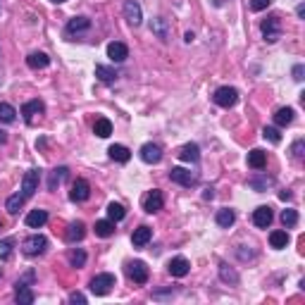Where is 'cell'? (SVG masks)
I'll return each instance as SVG.
<instances>
[{"label": "cell", "mask_w": 305, "mask_h": 305, "mask_svg": "<svg viewBox=\"0 0 305 305\" xmlns=\"http://www.w3.org/2000/svg\"><path fill=\"white\" fill-rule=\"evenodd\" d=\"M115 284H117V279H115V274H110V272L96 274V277L91 279V293H96V296H107Z\"/></svg>", "instance_id": "obj_1"}, {"label": "cell", "mask_w": 305, "mask_h": 305, "mask_svg": "<svg viewBox=\"0 0 305 305\" xmlns=\"http://www.w3.org/2000/svg\"><path fill=\"white\" fill-rule=\"evenodd\" d=\"M46 248H48V238L41 234L29 236V238H24V243H21V250H24V255H29V257L41 255V253H46Z\"/></svg>", "instance_id": "obj_2"}, {"label": "cell", "mask_w": 305, "mask_h": 305, "mask_svg": "<svg viewBox=\"0 0 305 305\" xmlns=\"http://www.w3.org/2000/svg\"><path fill=\"white\" fill-rule=\"evenodd\" d=\"M260 31H263L265 41L267 43H277L281 38V19L279 17H270L260 24Z\"/></svg>", "instance_id": "obj_3"}, {"label": "cell", "mask_w": 305, "mask_h": 305, "mask_svg": "<svg viewBox=\"0 0 305 305\" xmlns=\"http://www.w3.org/2000/svg\"><path fill=\"white\" fill-rule=\"evenodd\" d=\"M215 103L220 105V107H234L236 100H238V91L234 89V86H222V89H217L215 91Z\"/></svg>", "instance_id": "obj_4"}, {"label": "cell", "mask_w": 305, "mask_h": 305, "mask_svg": "<svg viewBox=\"0 0 305 305\" xmlns=\"http://www.w3.org/2000/svg\"><path fill=\"white\" fill-rule=\"evenodd\" d=\"M126 274H129V279L134 284H146L150 272H148V265L143 260H134V263L126 265Z\"/></svg>", "instance_id": "obj_5"}, {"label": "cell", "mask_w": 305, "mask_h": 305, "mask_svg": "<svg viewBox=\"0 0 305 305\" xmlns=\"http://www.w3.org/2000/svg\"><path fill=\"white\" fill-rule=\"evenodd\" d=\"M169 179L174 184H181V186H195L198 184V174H193L191 169H184V167H172V172H169Z\"/></svg>", "instance_id": "obj_6"}, {"label": "cell", "mask_w": 305, "mask_h": 305, "mask_svg": "<svg viewBox=\"0 0 305 305\" xmlns=\"http://www.w3.org/2000/svg\"><path fill=\"white\" fill-rule=\"evenodd\" d=\"M38 181H41V172L38 169H29L21 179V195L24 198H31V195L38 191Z\"/></svg>", "instance_id": "obj_7"}, {"label": "cell", "mask_w": 305, "mask_h": 305, "mask_svg": "<svg viewBox=\"0 0 305 305\" xmlns=\"http://www.w3.org/2000/svg\"><path fill=\"white\" fill-rule=\"evenodd\" d=\"M162 205H165V198H162V191H158V188H152L150 193L143 198V210H146L148 215H152V212H160V210H162Z\"/></svg>", "instance_id": "obj_8"}, {"label": "cell", "mask_w": 305, "mask_h": 305, "mask_svg": "<svg viewBox=\"0 0 305 305\" xmlns=\"http://www.w3.org/2000/svg\"><path fill=\"white\" fill-rule=\"evenodd\" d=\"M124 17L132 27H139L141 21H143V12H141V5L136 0H126L124 3Z\"/></svg>", "instance_id": "obj_9"}, {"label": "cell", "mask_w": 305, "mask_h": 305, "mask_svg": "<svg viewBox=\"0 0 305 305\" xmlns=\"http://www.w3.org/2000/svg\"><path fill=\"white\" fill-rule=\"evenodd\" d=\"M89 195H91V186H89V181H86V179H76L74 184H72V193H70V198H72L74 203L89 201Z\"/></svg>", "instance_id": "obj_10"}, {"label": "cell", "mask_w": 305, "mask_h": 305, "mask_svg": "<svg viewBox=\"0 0 305 305\" xmlns=\"http://www.w3.org/2000/svg\"><path fill=\"white\" fill-rule=\"evenodd\" d=\"M272 220H274V212H272L270 205H260V208L253 212V222L260 229H267L272 224Z\"/></svg>", "instance_id": "obj_11"}, {"label": "cell", "mask_w": 305, "mask_h": 305, "mask_svg": "<svg viewBox=\"0 0 305 305\" xmlns=\"http://www.w3.org/2000/svg\"><path fill=\"white\" fill-rule=\"evenodd\" d=\"M141 160L148 162V165H158L160 160H162V148L155 146V143H146V146L141 148Z\"/></svg>", "instance_id": "obj_12"}, {"label": "cell", "mask_w": 305, "mask_h": 305, "mask_svg": "<svg viewBox=\"0 0 305 305\" xmlns=\"http://www.w3.org/2000/svg\"><path fill=\"white\" fill-rule=\"evenodd\" d=\"M167 270H169L172 277H186L188 270H191V263H188L186 257H174V260H169Z\"/></svg>", "instance_id": "obj_13"}, {"label": "cell", "mask_w": 305, "mask_h": 305, "mask_svg": "<svg viewBox=\"0 0 305 305\" xmlns=\"http://www.w3.org/2000/svg\"><path fill=\"white\" fill-rule=\"evenodd\" d=\"M17 289H14V300H17V303L19 305H31L34 303V291H31V289H29L27 284H24V281H17Z\"/></svg>", "instance_id": "obj_14"}, {"label": "cell", "mask_w": 305, "mask_h": 305, "mask_svg": "<svg viewBox=\"0 0 305 305\" xmlns=\"http://www.w3.org/2000/svg\"><path fill=\"white\" fill-rule=\"evenodd\" d=\"M43 110H46V105L41 100H29V103L21 105V115H24V119H27L29 124L34 122L36 115H43Z\"/></svg>", "instance_id": "obj_15"}, {"label": "cell", "mask_w": 305, "mask_h": 305, "mask_svg": "<svg viewBox=\"0 0 305 305\" xmlns=\"http://www.w3.org/2000/svg\"><path fill=\"white\" fill-rule=\"evenodd\" d=\"M107 57H110L112 62H124L126 57H129V48H126L124 43L115 41L107 46Z\"/></svg>", "instance_id": "obj_16"}, {"label": "cell", "mask_w": 305, "mask_h": 305, "mask_svg": "<svg viewBox=\"0 0 305 305\" xmlns=\"http://www.w3.org/2000/svg\"><path fill=\"white\" fill-rule=\"evenodd\" d=\"M91 29V19L89 17H74V19H70V24H67V36H74V34H81V31H89Z\"/></svg>", "instance_id": "obj_17"}, {"label": "cell", "mask_w": 305, "mask_h": 305, "mask_svg": "<svg viewBox=\"0 0 305 305\" xmlns=\"http://www.w3.org/2000/svg\"><path fill=\"white\" fill-rule=\"evenodd\" d=\"M152 238V229L150 227H139V229H134V236H132V243L136 246V248H143L148 241Z\"/></svg>", "instance_id": "obj_18"}, {"label": "cell", "mask_w": 305, "mask_h": 305, "mask_svg": "<svg viewBox=\"0 0 305 305\" xmlns=\"http://www.w3.org/2000/svg\"><path fill=\"white\" fill-rule=\"evenodd\" d=\"M198 158H201V148L195 143H186L179 148V160H184V162H198Z\"/></svg>", "instance_id": "obj_19"}, {"label": "cell", "mask_w": 305, "mask_h": 305, "mask_svg": "<svg viewBox=\"0 0 305 305\" xmlns=\"http://www.w3.org/2000/svg\"><path fill=\"white\" fill-rule=\"evenodd\" d=\"M46 222H48V212L46 210H31L27 215V227L31 229H41Z\"/></svg>", "instance_id": "obj_20"}, {"label": "cell", "mask_w": 305, "mask_h": 305, "mask_svg": "<svg viewBox=\"0 0 305 305\" xmlns=\"http://www.w3.org/2000/svg\"><path fill=\"white\" fill-rule=\"evenodd\" d=\"M150 31L158 36L160 41H167V38H169V27H167V19H162V17H155V19L150 21Z\"/></svg>", "instance_id": "obj_21"}, {"label": "cell", "mask_w": 305, "mask_h": 305, "mask_svg": "<svg viewBox=\"0 0 305 305\" xmlns=\"http://www.w3.org/2000/svg\"><path fill=\"white\" fill-rule=\"evenodd\" d=\"M265 165H267V152L265 150L255 148V150L248 152V167H253V169H265Z\"/></svg>", "instance_id": "obj_22"}, {"label": "cell", "mask_w": 305, "mask_h": 305, "mask_svg": "<svg viewBox=\"0 0 305 305\" xmlns=\"http://www.w3.org/2000/svg\"><path fill=\"white\" fill-rule=\"evenodd\" d=\"M27 64L31 70H46L50 64V57L46 55V53H31V55L27 57Z\"/></svg>", "instance_id": "obj_23"}, {"label": "cell", "mask_w": 305, "mask_h": 305, "mask_svg": "<svg viewBox=\"0 0 305 305\" xmlns=\"http://www.w3.org/2000/svg\"><path fill=\"white\" fill-rule=\"evenodd\" d=\"M215 220H217V224H220L222 229H229L231 224L236 222V212H234V210H229V208H222V210H217Z\"/></svg>", "instance_id": "obj_24"}, {"label": "cell", "mask_w": 305, "mask_h": 305, "mask_svg": "<svg viewBox=\"0 0 305 305\" xmlns=\"http://www.w3.org/2000/svg\"><path fill=\"white\" fill-rule=\"evenodd\" d=\"M107 152H110L112 160H117V162H129V158H132V150L126 146H119V143H115V146L107 148Z\"/></svg>", "instance_id": "obj_25"}, {"label": "cell", "mask_w": 305, "mask_h": 305, "mask_svg": "<svg viewBox=\"0 0 305 305\" xmlns=\"http://www.w3.org/2000/svg\"><path fill=\"white\" fill-rule=\"evenodd\" d=\"M83 236H86V224H83V222L70 224V229H67V241L76 243V241H81Z\"/></svg>", "instance_id": "obj_26"}, {"label": "cell", "mask_w": 305, "mask_h": 305, "mask_svg": "<svg viewBox=\"0 0 305 305\" xmlns=\"http://www.w3.org/2000/svg\"><path fill=\"white\" fill-rule=\"evenodd\" d=\"M93 134L100 136V139H107V136L112 134V122H110V119H105V117L96 119V124H93Z\"/></svg>", "instance_id": "obj_27"}, {"label": "cell", "mask_w": 305, "mask_h": 305, "mask_svg": "<svg viewBox=\"0 0 305 305\" xmlns=\"http://www.w3.org/2000/svg\"><path fill=\"white\" fill-rule=\"evenodd\" d=\"M270 246H272V248H277V250L286 248V246H289V234L281 231V229L272 231V234H270Z\"/></svg>", "instance_id": "obj_28"}, {"label": "cell", "mask_w": 305, "mask_h": 305, "mask_svg": "<svg viewBox=\"0 0 305 305\" xmlns=\"http://www.w3.org/2000/svg\"><path fill=\"white\" fill-rule=\"evenodd\" d=\"M24 201H27V198H24V195H21V193H14V195H10V198H7V203H5L7 212H10V215H17V212H19V210L24 208Z\"/></svg>", "instance_id": "obj_29"}, {"label": "cell", "mask_w": 305, "mask_h": 305, "mask_svg": "<svg viewBox=\"0 0 305 305\" xmlns=\"http://www.w3.org/2000/svg\"><path fill=\"white\" fill-rule=\"evenodd\" d=\"M96 76L103 83H112L117 79V72L112 70V67H105V64H96Z\"/></svg>", "instance_id": "obj_30"}, {"label": "cell", "mask_w": 305, "mask_h": 305, "mask_svg": "<svg viewBox=\"0 0 305 305\" xmlns=\"http://www.w3.org/2000/svg\"><path fill=\"white\" fill-rule=\"evenodd\" d=\"M115 234V222L112 220H100V222H96V236H100V238H107V236Z\"/></svg>", "instance_id": "obj_31"}, {"label": "cell", "mask_w": 305, "mask_h": 305, "mask_svg": "<svg viewBox=\"0 0 305 305\" xmlns=\"http://www.w3.org/2000/svg\"><path fill=\"white\" fill-rule=\"evenodd\" d=\"M274 122L277 126H289L293 122V110L291 107H281V110L274 112Z\"/></svg>", "instance_id": "obj_32"}, {"label": "cell", "mask_w": 305, "mask_h": 305, "mask_svg": "<svg viewBox=\"0 0 305 305\" xmlns=\"http://www.w3.org/2000/svg\"><path fill=\"white\" fill-rule=\"evenodd\" d=\"M64 177H67V167H57V169H53V174H50V181H48L50 191H55V188L64 181Z\"/></svg>", "instance_id": "obj_33"}, {"label": "cell", "mask_w": 305, "mask_h": 305, "mask_svg": "<svg viewBox=\"0 0 305 305\" xmlns=\"http://www.w3.org/2000/svg\"><path fill=\"white\" fill-rule=\"evenodd\" d=\"M107 217H110L112 222H119V220H124V217H126L124 205H119V203H110V205H107Z\"/></svg>", "instance_id": "obj_34"}, {"label": "cell", "mask_w": 305, "mask_h": 305, "mask_svg": "<svg viewBox=\"0 0 305 305\" xmlns=\"http://www.w3.org/2000/svg\"><path fill=\"white\" fill-rule=\"evenodd\" d=\"M14 117H17V110H14L10 103H0V122H5V124H10V122H14Z\"/></svg>", "instance_id": "obj_35"}, {"label": "cell", "mask_w": 305, "mask_h": 305, "mask_svg": "<svg viewBox=\"0 0 305 305\" xmlns=\"http://www.w3.org/2000/svg\"><path fill=\"white\" fill-rule=\"evenodd\" d=\"M281 224H284V227H296V224H298V212H296V210H289L286 208L284 212H281Z\"/></svg>", "instance_id": "obj_36"}, {"label": "cell", "mask_w": 305, "mask_h": 305, "mask_svg": "<svg viewBox=\"0 0 305 305\" xmlns=\"http://www.w3.org/2000/svg\"><path fill=\"white\" fill-rule=\"evenodd\" d=\"M70 265L72 267H83L86 265V253H83L81 248H76L70 253Z\"/></svg>", "instance_id": "obj_37"}, {"label": "cell", "mask_w": 305, "mask_h": 305, "mask_svg": "<svg viewBox=\"0 0 305 305\" xmlns=\"http://www.w3.org/2000/svg\"><path fill=\"white\" fill-rule=\"evenodd\" d=\"M263 136L270 141V143H281V134H279V129H274V126H265Z\"/></svg>", "instance_id": "obj_38"}, {"label": "cell", "mask_w": 305, "mask_h": 305, "mask_svg": "<svg viewBox=\"0 0 305 305\" xmlns=\"http://www.w3.org/2000/svg\"><path fill=\"white\" fill-rule=\"evenodd\" d=\"M12 246H14L12 238H3L0 241V260H7V257L12 255Z\"/></svg>", "instance_id": "obj_39"}, {"label": "cell", "mask_w": 305, "mask_h": 305, "mask_svg": "<svg viewBox=\"0 0 305 305\" xmlns=\"http://www.w3.org/2000/svg\"><path fill=\"white\" fill-rule=\"evenodd\" d=\"M220 274H222L224 281H231V284H236V281H238V274H236V272H231V270H227V265H222V267H220Z\"/></svg>", "instance_id": "obj_40"}, {"label": "cell", "mask_w": 305, "mask_h": 305, "mask_svg": "<svg viewBox=\"0 0 305 305\" xmlns=\"http://www.w3.org/2000/svg\"><path fill=\"white\" fill-rule=\"evenodd\" d=\"M270 5H272V0H250V10H253V12H263V10H267Z\"/></svg>", "instance_id": "obj_41"}, {"label": "cell", "mask_w": 305, "mask_h": 305, "mask_svg": "<svg viewBox=\"0 0 305 305\" xmlns=\"http://www.w3.org/2000/svg\"><path fill=\"white\" fill-rule=\"evenodd\" d=\"M248 184L255 188V191H263V188H267V186L272 184V179H250Z\"/></svg>", "instance_id": "obj_42"}, {"label": "cell", "mask_w": 305, "mask_h": 305, "mask_svg": "<svg viewBox=\"0 0 305 305\" xmlns=\"http://www.w3.org/2000/svg\"><path fill=\"white\" fill-rule=\"evenodd\" d=\"M291 150H293V158H303V150H305V141L303 139H298V141H296V143H293V148H291Z\"/></svg>", "instance_id": "obj_43"}, {"label": "cell", "mask_w": 305, "mask_h": 305, "mask_svg": "<svg viewBox=\"0 0 305 305\" xmlns=\"http://www.w3.org/2000/svg\"><path fill=\"white\" fill-rule=\"evenodd\" d=\"M305 67H303V64H296V67H293V79H296V81H303V79H305Z\"/></svg>", "instance_id": "obj_44"}, {"label": "cell", "mask_w": 305, "mask_h": 305, "mask_svg": "<svg viewBox=\"0 0 305 305\" xmlns=\"http://www.w3.org/2000/svg\"><path fill=\"white\" fill-rule=\"evenodd\" d=\"M70 303H86V296L83 293H79V291H74V293H70Z\"/></svg>", "instance_id": "obj_45"}, {"label": "cell", "mask_w": 305, "mask_h": 305, "mask_svg": "<svg viewBox=\"0 0 305 305\" xmlns=\"http://www.w3.org/2000/svg\"><path fill=\"white\" fill-rule=\"evenodd\" d=\"M296 14H298V17H305V5H298V7H296Z\"/></svg>", "instance_id": "obj_46"}, {"label": "cell", "mask_w": 305, "mask_h": 305, "mask_svg": "<svg viewBox=\"0 0 305 305\" xmlns=\"http://www.w3.org/2000/svg\"><path fill=\"white\" fill-rule=\"evenodd\" d=\"M279 198H281V201H289V198H291V193H289V191H281V193H279Z\"/></svg>", "instance_id": "obj_47"}, {"label": "cell", "mask_w": 305, "mask_h": 305, "mask_svg": "<svg viewBox=\"0 0 305 305\" xmlns=\"http://www.w3.org/2000/svg\"><path fill=\"white\" fill-rule=\"evenodd\" d=\"M7 141V136H5V132H0V143H5Z\"/></svg>", "instance_id": "obj_48"}, {"label": "cell", "mask_w": 305, "mask_h": 305, "mask_svg": "<svg viewBox=\"0 0 305 305\" xmlns=\"http://www.w3.org/2000/svg\"><path fill=\"white\" fill-rule=\"evenodd\" d=\"M53 3H64V0H53Z\"/></svg>", "instance_id": "obj_49"}]
</instances>
